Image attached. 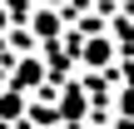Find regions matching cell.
Listing matches in <instances>:
<instances>
[{
  "label": "cell",
  "instance_id": "1",
  "mask_svg": "<svg viewBox=\"0 0 134 129\" xmlns=\"http://www.w3.org/2000/svg\"><path fill=\"white\" fill-rule=\"evenodd\" d=\"M80 60H85L90 70H109V65L119 60V45H114V35H104V30L85 35V40H80Z\"/></svg>",
  "mask_w": 134,
  "mask_h": 129
},
{
  "label": "cell",
  "instance_id": "2",
  "mask_svg": "<svg viewBox=\"0 0 134 129\" xmlns=\"http://www.w3.org/2000/svg\"><path fill=\"white\" fill-rule=\"evenodd\" d=\"M45 75H50V70H45V60H40V55H20V60L10 65V85H15L20 94L40 89V85H45Z\"/></svg>",
  "mask_w": 134,
  "mask_h": 129
},
{
  "label": "cell",
  "instance_id": "3",
  "mask_svg": "<svg viewBox=\"0 0 134 129\" xmlns=\"http://www.w3.org/2000/svg\"><path fill=\"white\" fill-rule=\"evenodd\" d=\"M85 104H90L85 89H80V85H65V89H60V104H55V119H70V124H75V119H85Z\"/></svg>",
  "mask_w": 134,
  "mask_h": 129
},
{
  "label": "cell",
  "instance_id": "4",
  "mask_svg": "<svg viewBox=\"0 0 134 129\" xmlns=\"http://www.w3.org/2000/svg\"><path fill=\"white\" fill-rule=\"evenodd\" d=\"M60 30H65V20H60L55 10H30V35H40V40L50 45V40H60Z\"/></svg>",
  "mask_w": 134,
  "mask_h": 129
},
{
  "label": "cell",
  "instance_id": "5",
  "mask_svg": "<svg viewBox=\"0 0 134 129\" xmlns=\"http://www.w3.org/2000/svg\"><path fill=\"white\" fill-rule=\"evenodd\" d=\"M20 114H25V94H20L15 85H5V89H0V119H5V124H15Z\"/></svg>",
  "mask_w": 134,
  "mask_h": 129
},
{
  "label": "cell",
  "instance_id": "6",
  "mask_svg": "<svg viewBox=\"0 0 134 129\" xmlns=\"http://www.w3.org/2000/svg\"><path fill=\"white\" fill-rule=\"evenodd\" d=\"M119 109H124V114H134V85L124 89V94H119Z\"/></svg>",
  "mask_w": 134,
  "mask_h": 129
},
{
  "label": "cell",
  "instance_id": "7",
  "mask_svg": "<svg viewBox=\"0 0 134 129\" xmlns=\"http://www.w3.org/2000/svg\"><path fill=\"white\" fill-rule=\"evenodd\" d=\"M10 20H15V15H10V5H5V0H0V35H5V30H10Z\"/></svg>",
  "mask_w": 134,
  "mask_h": 129
},
{
  "label": "cell",
  "instance_id": "8",
  "mask_svg": "<svg viewBox=\"0 0 134 129\" xmlns=\"http://www.w3.org/2000/svg\"><path fill=\"white\" fill-rule=\"evenodd\" d=\"M94 5H99V10H109V5H114V0H94Z\"/></svg>",
  "mask_w": 134,
  "mask_h": 129
}]
</instances>
